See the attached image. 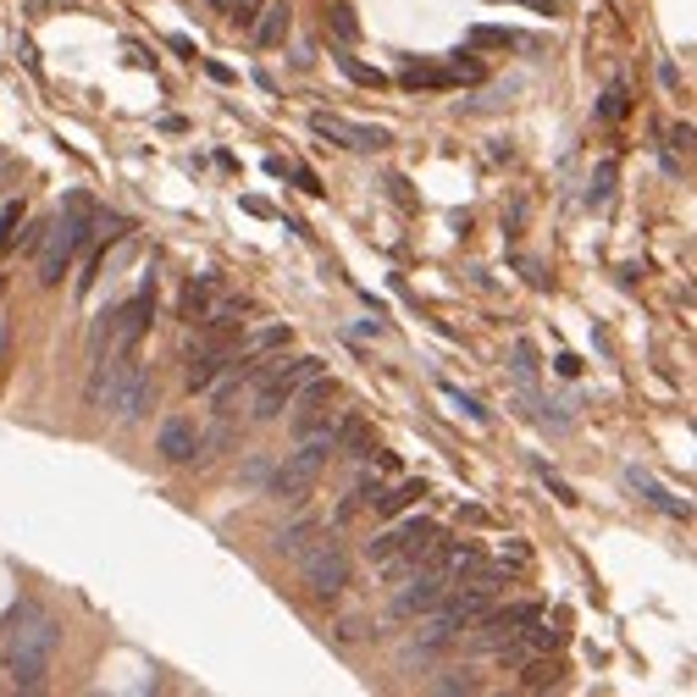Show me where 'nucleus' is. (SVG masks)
<instances>
[{"instance_id": "1", "label": "nucleus", "mask_w": 697, "mask_h": 697, "mask_svg": "<svg viewBox=\"0 0 697 697\" xmlns=\"http://www.w3.org/2000/svg\"><path fill=\"white\" fill-rule=\"evenodd\" d=\"M56 615L39 603H28L17 626L7 631V648H0V659H7V675H12V692H45L50 681V659H56Z\"/></svg>"}, {"instance_id": "2", "label": "nucleus", "mask_w": 697, "mask_h": 697, "mask_svg": "<svg viewBox=\"0 0 697 697\" xmlns=\"http://www.w3.org/2000/svg\"><path fill=\"white\" fill-rule=\"evenodd\" d=\"M95 200L90 194H67V205H61V216L45 227V244H39V283L45 288H56L61 277H67V267L78 260V249L95 238Z\"/></svg>"}, {"instance_id": "3", "label": "nucleus", "mask_w": 697, "mask_h": 697, "mask_svg": "<svg viewBox=\"0 0 697 697\" xmlns=\"http://www.w3.org/2000/svg\"><path fill=\"white\" fill-rule=\"evenodd\" d=\"M299 581H305L316 598H338V592L349 587V554H343V543H332V537L310 543V548L299 554Z\"/></svg>"}, {"instance_id": "4", "label": "nucleus", "mask_w": 697, "mask_h": 697, "mask_svg": "<svg viewBox=\"0 0 697 697\" xmlns=\"http://www.w3.org/2000/svg\"><path fill=\"white\" fill-rule=\"evenodd\" d=\"M200 449H205V432H200L189 415L161 421V432H155V454H161L166 465H194V460H200Z\"/></svg>"}, {"instance_id": "5", "label": "nucleus", "mask_w": 697, "mask_h": 697, "mask_svg": "<svg viewBox=\"0 0 697 697\" xmlns=\"http://www.w3.org/2000/svg\"><path fill=\"white\" fill-rule=\"evenodd\" d=\"M449 570H415L410 581H399V598H393V615H426L438 609V598L449 592Z\"/></svg>"}, {"instance_id": "6", "label": "nucleus", "mask_w": 697, "mask_h": 697, "mask_svg": "<svg viewBox=\"0 0 697 697\" xmlns=\"http://www.w3.org/2000/svg\"><path fill=\"white\" fill-rule=\"evenodd\" d=\"M310 128L343 150H388V128H366V122H349V117H332V111H316Z\"/></svg>"}, {"instance_id": "7", "label": "nucleus", "mask_w": 697, "mask_h": 697, "mask_svg": "<svg viewBox=\"0 0 697 697\" xmlns=\"http://www.w3.org/2000/svg\"><path fill=\"white\" fill-rule=\"evenodd\" d=\"M332 399H338V388L321 382V371L294 388V399H288V404H299L294 410V438H299V432H310V426H321V421H332Z\"/></svg>"}, {"instance_id": "8", "label": "nucleus", "mask_w": 697, "mask_h": 697, "mask_svg": "<svg viewBox=\"0 0 697 697\" xmlns=\"http://www.w3.org/2000/svg\"><path fill=\"white\" fill-rule=\"evenodd\" d=\"M244 316H249V299L222 288V294H216V299L200 310V321H194V327H205V332H222V338H238V332H244Z\"/></svg>"}, {"instance_id": "9", "label": "nucleus", "mask_w": 697, "mask_h": 697, "mask_svg": "<svg viewBox=\"0 0 697 697\" xmlns=\"http://www.w3.org/2000/svg\"><path fill=\"white\" fill-rule=\"evenodd\" d=\"M288 28H294V7H288V0H267V7H260V17L249 23L255 45H267V50H277V45L288 39Z\"/></svg>"}, {"instance_id": "10", "label": "nucleus", "mask_w": 697, "mask_h": 697, "mask_svg": "<svg viewBox=\"0 0 697 697\" xmlns=\"http://www.w3.org/2000/svg\"><path fill=\"white\" fill-rule=\"evenodd\" d=\"M626 482H631V487H637V493H642V498H648L653 509H664V515H681V520L692 515V504H686V498H675L670 487H659V482H653V476H648L642 465H626Z\"/></svg>"}, {"instance_id": "11", "label": "nucleus", "mask_w": 697, "mask_h": 697, "mask_svg": "<svg viewBox=\"0 0 697 697\" xmlns=\"http://www.w3.org/2000/svg\"><path fill=\"white\" fill-rule=\"evenodd\" d=\"M316 487V476H305V471H294L288 460L277 465V471H267V493L272 498H283V504H305V493Z\"/></svg>"}, {"instance_id": "12", "label": "nucleus", "mask_w": 697, "mask_h": 697, "mask_svg": "<svg viewBox=\"0 0 697 697\" xmlns=\"http://www.w3.org/2000/svg\"><path fill=\"white\" fill-rule=\"evenodd\" d=\"M288 327H260V332H249L244 343H233V361H260V355H272V349H288Z\"/></svg>"}, {"instance_id": "13", "label": "nucleus", "mask_w": 697, "mask_h": 697, "mask_svg": "<svg viewBox=\"0 0 697 697\" xmlns=\"http://www.w3.org/2000/svg\"><path fill=\"white\" fill-rule=\"evenodd\" d=\"M222 294V277H189V288H184V299H178V310H184V321L194 327L200 321V310L211 305Z\"/></svg>"}, {"instance_id": "14", "label": "nucleus", "mask_w": 697, "mask_h": 697, "mask_svg": "<svg viewBox=\"0 0 697 697\" xmlns=\"http://www.w3.org/2000/svg\"><path fill=\"white\" fill-rule=\"evenodd\" d=\"M421 493H426V482H399V487H382V493L371 498V509L393 520V515H404V509H410V504H415Z\"/></svg>"}, {"instance_id": "15", "label": "nucleus", "mask_w": 697, "mask_h": 697, "mask_svg": "<svg viewBox=\"0 0 697 697\" xmlns=\"http://www.w3.org/2000/svg\"><path fill=\"white\" fill-rule=\"evenodd\" d=\"M559 681H565L559 659H543V653H532L527 664H520V686H527V692H543V686H559Z\"/></svg>"}, {"instance_id": "16", "label": "nucleus", "mask_w": 697, "mask_h": 697, "mask_svg": "<svg viewBox=\"0 0 697 697\" xmlns=\"http://www.w3.org/2000/svg\"><path fill=\"white\" fill-rule=\"evenodd\" d=\"M327 28H332L338 45H355V39H361V17H355V7H349V0H332V7H327Z\"/></svg>"}, {"instance_id": "17", "label": "nucleus", "mask_w": 697, "mask_h": 697, "mask_svg": "<svg viewBox=\"0 0 697 697\" xmlns=\"http://www.w3.org/2000/svg\"><path fill=\"white\" fill-rule=\"evenodd\" d=\"M321 527H316V520L305 515V520H294V527L288 532H277V554H288V559H299L305 548H310V537H316Z\"/></svg>"}, {"instance_id": "18", "label": "nucleus", "mask_w": 697, "mask_h": 697, "mask_svg": "<svg viewBox=\"0 0 697 697\" xmlns=\"http://www.w3.org/2000/svg\"><path fill=\"white\" fill-rule=\"evenodd\" d=\"M615 178H621V166H615V161H598V172H592V194H587V205H609V194H615Z\"/></svg>"}, {"instance_id": "19", "label": "nucleus", "mask_w": 697, "mask_h": 697, "mask_svg": "<svg viewBox=\"0 0 697 697\" xmlns=\"http://www.w3.org/2000/svg\"><path fill=\"white\" fill-rule=\"evenodd\" d=\"M626 117V90L621 83H609V95L598 101V122H621Z\"/></svg>"}, {"instance_id": "20", "label": "nucleus", "mask_w": 697, "mask_h": 697, "mask_svg": "<svg viewBox=\"0 0 697 697\" xmlns=\"http://www.w3.org/2000/svg\"><path fill=\"white\" fill-rule=\"evenodd\" d=\"M260 7H267V0H222V12H227L238 28H249V23L260 17Z\"/></svg>"}, {"instance_id": "21", "label": "nucleus", "mask_w": 697, "mask_h": 697, "mask_svg": "<svg viewBox=\"0 0 697 697\" xmlns=\"http://www.w3.org/2000/svg\"><path fill=\"white\" fill-rule=\"evenodd\" d=\"M17 227H23V200L0 211V255H7V244H12V233H17Z\"/></svg>"}, {"instance_id": "22", "label": "nucleus", "mask_w": 697, "mask_h": 697, "mask_svg": "<svg viewBox=\"0 0 697 697\" xmlns=\"http://www.w3.org/2000/svg\"><path fill=\"white\" fill-rule=\"evenodd\" d=\"M515 371H520V377H537V349H532L527 338L515 343Z\"/></svg>"}, {"instance_id": "23", "label": "nucleus", "mask_w": 697, "mask_h": 697, "mask_svg": "<svg viewBox=\"0 0 697 697\" xmlns=\"http://www.w3.org/2000/svg\"><path fill=\"white\" fill-rule=\"evenodd\" d=\"M338 61H343V72H349V78H355V83H371V90H377V83H382V72H371V67H361L355 56H338Z\"/></svg>"}, {"instance_id": "24", "label": "nucleus", "mask_w": 697, "mask_h": 697, "mask_svg": "<svg viewBox=\"0 0 697 697\" xmlns=\"http://www.w3.org/2000/svg\"><path fill=\"white\" fill-rule=\"evenodd\" d=\"M438 692H482V681H476L471 670H460V675H444V681H438Z\"/></svg>"}, {"instance_id": "25", "label": "nucleus", "mask_w": 697, "mask_h": 697, "mask_svg": "<svg viewBox=\"0 0 697 697\" xmlns=\"http://www.w3.org/2000/svg\"><path fill=\"white\" fill-rule=\"evenodd\" d=\"M288 178H294V184H299L305 194H327V189H321V178H316L310 166H288Z\"/></svg>"}, {"instance_id": "26", "label": "nucleus", "mask_w": 697, "mask_h": 697, "mask_svg": "<svg viewBox=\"0 0 697 697\" xmlns=\"http://www.w3.org/2000/svg\"><path fill=\"white\" fill-rule=\"evenodd\" d=\"M23 178V166H17V155H7V150H0V189H12Z\"/></svg>"}, {"instance_id": "27", "label": "nucleus", "mask_w": 697, "mask_h": 697, "mask_svg": "<svg viewBox=\"0 0 697 697\" xmlns=\"http://www.w3.org/2000/svg\"><path fill=\"white\" fill-rule=\"evenodd\" d=\"M471 39H476V45H509V34H498V28H476Z\"/></svg>"}]
</instances>
